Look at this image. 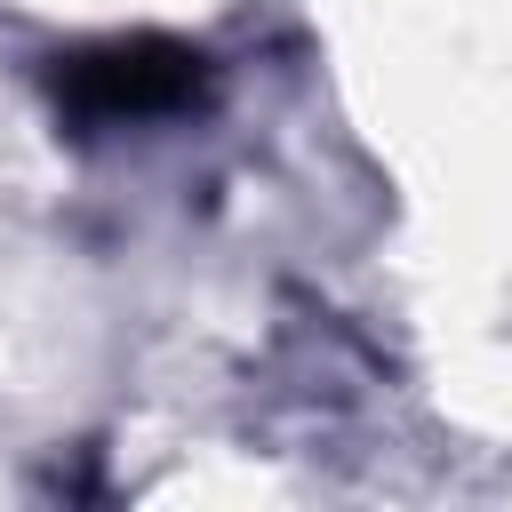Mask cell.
Returning <instances> with one entry per match:
<instances>
[{
	"label": "cell",
	"mask_w": 512,
	"mask_h": 512,
	"mask_svg": "<svg viewBox=\"0 0 512 512\" xmlns=\"http://www.w3.org/2000/svg\"><path fill=\"white\" fill-rule=\"evenodd\" d=\"M208 56L160 32L136 40H104V48H72L56 56V104L80 120H144V112H176L184 96H200Z\"/></svg>",
	"instance_id": "obj_1"
}]
</instances>
